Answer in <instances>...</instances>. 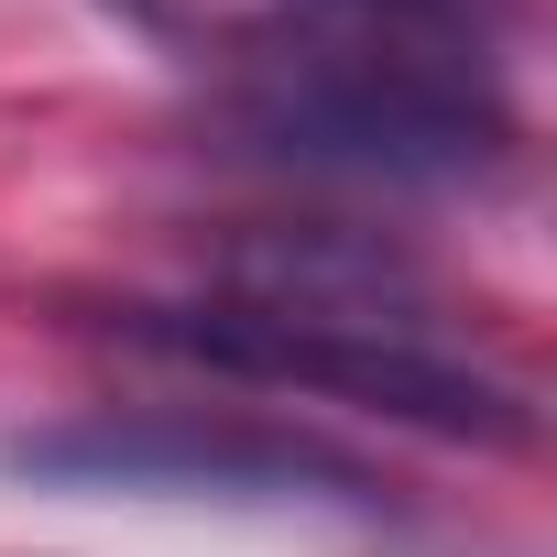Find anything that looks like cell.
<instances>
[{
	"instance_id": "6da1fadb",
	"label": "cell",
	"mask_w": 557,
	"mask_h": 557,
	"mask_svg": "<svg viewBox=\"0 0 557 557\" xmlns=\"http://www.w3.org/2000/svg\"><path fill=\"white\" fill-rule=\"evenodd\" d=\"M230 132L273 164L361 175V186H470L513 153V110H503L492 66L318 34V23H285V12L240 45Z\"/></svg>"
},
{
	"instance_id": "7a4b0ae2",
	"label": "cell",
	"mask_w": 557,
	"mask_h": 557,
	"mask_svg": "<svg viewBox=\"0 0 557 557\" xmlns=\"http://www.w3.org/2000/svg\"><path fill=\"white\" fill-rule=\"evenodd\" d=\"M121 339L164 350V361H208L230 383H273V394H318L383 426H426V437H470V448H524L535 405L437 350L416 318H318V307H262V296H186V307H121Z\"/></svg>"
},
{
	"instance_id": "3957f363",
	"label": "cell",
	"mask_w": 557,
	"mask_h": 557,
	"mask_svg": "<svg viewBox=\"0 0 557 557\" xmlns=\"http://www.w3.org/2000/svg\"><path fill=\"white\" fill-rule=\"evenodd\" d=\"M0 470L55 492H208V503H339V513L383 503V470H361L350 448L307 426H262V416H197V405L23 426L0 437Z\"/></svg>"
},
{
	"instance_id": "277c9868",
	"label": "cell",
	"mask_w": 557,
	"mask_h": 557,
	"mask_svg": "<svg viewBox=\"0 0 557 557\" xmlns=\"http://www.w3.org/2000/svg\"><path fill=\"white\" fill-rule=\"evenodd\" d=\"M285 23H318V34H361V45H405V55H459V66H492L524 0H273Z\"/></svg>"
}]
</instances>
